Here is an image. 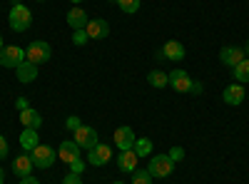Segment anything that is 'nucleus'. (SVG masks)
Listing matches in <instances>:
<instances>
[{
	"instance_id": "nucleus-8",
	"label": "nucleus",
	"mask_w": 249,
	"mask_h": 184,
	"mask_svg": "<svg viewBox=\"0 0 249 184\" xmlns=\"http://www.w3.org/2000/svg\"><path fill=\"white\" fill-rule=\"evenodd\" d=\"M244 57H247V55H244V50H242V48H237V45H227V48H222V52H219L222 65H227V67L239 65Z\"/></svg>"
},
{
	"instance_id": "nucleus-27",
	"label": "nucleus",
	"mask_w": 249,
	"mask_h": 184,
	"mask_svg": "<svg viewBox=\"0 0 249 184\" xmlns=\"http://www.w3.org/2000/svg\"><path fill=\"white\" fill-rule=\"evenodd\" d=\"M82 169H85V162H82V157H80V159H75L72 165H70V172H72V174H80Z\"/></svg>"
},
{
	"instance_id": "nucleus-3",
	"label": "nucleus",
	"mask_w": 249,
	"mask_h": 184,
	"mask_svg": "<svg viewBox=\"0 0 249 184\" xmlns=\"http://www.w3.org/2000/svg\"><path fill=\"white\" fill-rule=\"evenodd\" d=\"M30 159H33V165H35L37 169H48V167L55 165L57 152H55L53 147H48V145H37V147L30 152Z\"/></svg>"
},
{
	"instance_id": "nucleus-4",
	"label": "nucleus",
	"mask_w": 249,
	"mask_h": 184,
	"mask_svg": "<svg viewBox=\"0 0 249 184\" xmlns=\"http://www.w3.org/2000/svg\"><path fill=\"white\" fill-rule=\"evenodd\" d=\"M147 169H150V174H152V177L164 179V177H170V174L175 172V162L170 159V154H155V157L150 159Z\"/></svg>"
},
{
	"instance_id": "nucleus-20",
	"label": "nucleus",
	"mask_w": 249,
	"mask_h": 184,
	"mask_svg": "<svg viewBox=\"0 0 249 184\" xmlns=\"http://www.w3.org/2000/svg\"><path fill=\"white\" fill-rule=\"evenodd\" d=\"M37 145H40V139H37V130H28V127H25V132L20 134V147H23L25 152H33Z\"/></svg>"
},
{
	"instance_id": "nucleus-15",
	"label": "nucleus",
	"mask_w": 249,
	"mask_h": 184,
	"mask_svg": "<svg viewBox=\"0 0 249 184\" xmlns=\"http://www.w3.org/2000/svg\"><path fill=\"white\" fill-rule=\"evenodd\" d=\"M88 23H90V20H88V13L85 10H82V8H72L70 13H68V25L72 28V30H85L88 28Z\"/></svg>"
},
{
	"instance_id": "nucleus-26",
	"label": "nucleus",
	"mask_w": 249,
	"mask_h": 184,
	"mask_svg": "<svg viewBox=\"0 0 249 184\" xmlns=\"http://www.w3.org/2000/svg\"><path fill=\"white\" fill-rule=\"evenodd\" d=\"M85 40H88V33L85 30H75V35H72V43L75 45H82Z\"/></svg>"
},
{
	"instance_id": "nucleus-13",
	"label": "nucleus",
	"mask_w": 249,
	"mask_h": 184,
	"mask_svg": "<svg viewBox=\"0 0 249 184\" xmlns=\"http://www.w3.org/2000/svg\"><path fill=\"white\" fill-rule=\"evenodd\" d=\"M170 85H172L177 92H190L192 80H190V75H187L184 70H172V72H170Z\"/></svg>"
},
{
	"instance_id": "nucleus-36",
	"label": "nucleus",
	"mask_w": 249,
	"mask_h": 184,
	"mask_svg": "<svg viewBox=\"0 0 249 184\" xmlns=\"http://www.w3.org/2000/svg\"><path fill=\"white\" fill-rule=\"evenodd\" d=\"M244 55L249 57V40H247V48H244Z\"/></svg>"
},
{
	"instance_id": "nucleus-10",
	"label": "nucleus",
	"mask_w": 249,
	"mask_h": 184,
	"mask_svg": "<svg viewBox=\"0 0 249 184\" xmlns=\"http://www.w3.org/2000/svg\"><path fill=\"white\" fill-rule=\"evenodd\" d=\"M135 132H132V127H117L115 130V145H117V150L120 152H124V150H132L135 147Z\"/></svg>"
},
{
	"instance_id": "nucleus-6",
	"label": "nucleus",
	"mask_w": 249,
	"mask_h": 184,
	"mask_svg": "<svg viewBox=\"0 0 249 184\" xmlns=\"http://www.w3.org/2000/svg\"><path fill=\"white\" fill-rule=\"evenodd\" d=\"M75 142L85 150V152H90L95 145H100L97 142V132L92 130V127H88V125H80L77 130H75Z\"/></svg>"
},
{
	"instance_id": "nucleus-39",
	"label": "nucleus",
	"mask_w": 249,
	"mask_h": 184,
	"mask_svg": "<svg viewBox=\"0 0 249 184\" xmlns=\"http://www.w3.org/2000/svg\"><path fill=\"white\" fill-rule=\"evenodd\" d=\"M37 3H45V0H37Z\"/></svg>"
},
{
	"instance_id": "nucleus-2",
	"label": "nucleus",
	"mask_w": 249,
	"mask_h": 184,
	"mask_svg": "<svg viewBox=\"0 0 249 184\" xmlns=\"http://www.w3.org/2000/svg\"><path fill=\"white\" fill-rule=\"evenodd\" d=\"M50 55H53V50H50V45L45 43V40H33V43L28 45V50H25V60H30L33 65L48 63Z\"/></svg>"
},
{
	"instance_id": "nucleus-37",
	"label": "nucleus",
	"mask_w": 249,
	"mask_h": 184,
	"mask_svg": "<svg viewBox=\"0 0 249 184\" xmlns=\"http://www.w3.org/2000/svg\"><path fill=\"white\" fill-rule=\"evenodd\" d=\"M0 50H3V35H0Z\"/></svg>"
},
{
	"instance_id": "nucleus-40",
	"label": "nucleus",
	"mask_w": 249,
	"mask_h": 184,
	"mask_svg": "<svg viewBox=\"0 0 249 184\" xmlns=\"http://www.w3.org/2000/svg\"><path fill=\"white\" fill-rule=\"evenodd\" d=\"M115 184H122V182H115Z\"/></svg>"
},
{
	"instance_id": "nucleus-7",
	"label": "nucleus",
	"mask_w": 249,
	"mask_h": 184,
	"mask_svg": "<svg viewBox=\"0 0 249 184\" xmlns=\"http://www.w3.org/2000/svg\"><path fill=\"white\" fill-rule=\"evenodd\" d=\"M57 157H60L62 162H65V165H72L75 159H80V157H82V147L77 145L75 139H65V142L60 145V150H57Z\"/></svg>"
},
{
	"instance_id": "nucleus-34",
	"label": "nucleus",
	"mask_w": 249,
	"mask_h": 184,
	"mask_svg": "<svg viewBox=\"0 0 249 184\" xmlns=\"http://www.w3.org/2000/svg\"><path fill=\"white\" fill-rule=\"evenodd\" d=\"M15 105H18V110H28V100H23V97H20V100L15 102Z\"/></svg>"
},
{
	"instance_id": "nucleus-12",
	"label": "nucleus",
	"mask_w": 249,
	"mask_h": 184,
	"mask_svg": "<svg viewBox=\"0 0 249 184\" xmlns=\"http://www.w3.org/2000/svg\"><path fill=\"white\" fill-rule=\"evenodd\" d=\"M117 167H120V172H135L137 169V152L135 150H124V152H120L117 154Z\"/></svg>"
},
{
	"instance_id": "nucleus-5",
	"label": "nucleus",
	"mask_w": 249,
	"mask_h": 184,
	"mask_svg": "<svg viewBox=\"0 0 249 184\" xmlns=\"http://www.w3.org/2000/svg\"><path fill=\"white\" fill-rule=\"evenodd\" d=\"M20 63H25V50L18 45H8L0 50V65L3 67H18Z\"/></svg>"
},
{
	"instance_id": "nucleus-16",
	"label": "nucleus",
	"mask_w": 249,
	"mask_h": 184,
	"mask_svg": "<svg viewBox=\"0 0 249 184\" xmlns=\"http://www.w3.org/2000/svg\"><path fill=\"white\" fill-rule=\"evenodd\" d=\"M160 52H162V57L175 60V63L184 60V45H182V43H177V40H170V43H164V48H162Z\"/></svg>"
},
{
	"instance_id": "nucleus-1",
	"label": "nucleus",
	"mask_w": 249,
	"mask_h": 184,
	"mask_svg": "<svg viewBox=\"0 0 249 184\" xmlns=\"http://www.w3.org/2000/svg\"><path fill=\"white\" fill-rule=\"evenodd\" d=\"M8 23L15 33H25L30 25H33V13L20 3V5H13V10L8 13Z\"/></svg>"
},
{
	"instance_id": "nucleus-17",
	"label": "nucleus",
	"mask_w": 249,
	"mask_h": 184,
	"mask_svg": "<svg viewBox=\"0 0 249 184\" xmlns=\"http://www.w3.org/2000/svg\"><path fill=\"white\" fill-rule=\"evenodd\" d=\"M222 97H224L227 105H242V102H244V85H239V83H237V85L224 87Z\"/></svg>"
},
{
	"instance_id": "nucleus-19",
	"label": "nucleus",
	"mask_w": 249,
	"mask_h": 184,
	"mask_svg": "<svg viewBox=\"0 0 249 184\" xmlns=\"http://www.w3.org/2000/svg\"><path fill=\"white\" fill-rule=\"evenodd\" d=\"M20 122H23V127H28V130H37L43 125V117H40V112H35L33 107H28V110H20Z\"/></svg>"
},
{
	"instance_id": "nucleus-24",
	"label": "nucleus",
	"mask_w": 249,
	"mask_h": 184,
	"mask_svg": "<svg viewBox=\"0 0 249 184\" xmlns=\"http://www.w3.org/2000/svg\"><path fill=\"white\" fill-rule=\"evenodd\" d=\"M152 174H150V169H135L132 172V184H152Z\"/></svg>"
},
{
	"instance_id": "nucleus-41",
	"label": "nucleus",
	"mask_w": 249,
	"mask_h": 184,
	"mask_svg": "<svg viewBox=\"0 0 249 184\" xmlns=\"http://www.w3.org/2000/svg\"><path fill=\"white\" fill-rule=\"evenodd\" d=\"M115 3H117V0H115Z\"/></svg>"
},
{
	"instance_id": "nucleus-38",
	"label": "nucleus",
	"mask_w": 249,
	"mask_h": 184,
	"mask_svg": "<svg viewBox=\"0 0 249 184\" xmlns=\"http://www.w3.org/2000/svg\"><path fill=\"white\" fill-rule=\"evenodd\" d=\"M72 3H75V5H77V3H82V0H72Z\"/></svg>"
},
{
	"instance_id": "nucleus-28",
	"label": "nucleus",
	"mask_w": 249,
	"mask_h": 184,
	"mask_svg": "<svg viewBox=\"0 0 249 184\" xmlns=\"http://www.w3.org/2000/svg\"><path fill=\"white\" fill-rule=\"evenodd\" d=\"M8 152H10V147H8V139L0 134V159H5L8 157Z\"/></svg>"
},
{
	"instance_id": "nucleus-33",
	"label": "nucleus",
	"mask_w": 249,
	"mask_h": 184,
	"mask_svg": "<svg viewBox=\"0 0 249 184\" xmlns=\"http://www.w3.org/2000/svg\"><path fill=\"white\" fill-rule=\"evenodd\" d=\"M190 92H192V95H199V92H202V83H192Z\"/></svg>"
},
{
	"instance_id": "nucleus-32",
	"label": "nucleus",
	"mask_w": 249,
	"mask_h": 184,
	"mask_svg": "<svg viewBox=\"0 0 249 184\" xmlns=\"http://www.w3.org/2000/svg\"><path fill=\"white\" fill-rule=\"evenodd\" d=\"M20 184H40V182H37V179L30 174V177H23V179H20Z\"/></svg>"
},
{
	"instance_id": "nucleus-21",
	"label": "nucleus",
	"mask_w": 249,
	"mask_h": 184,
	"mask_svg": "<svg viewBox=\"0 0 249 184\" xmlns=\"http://www.w3.org/2000/svg\"><path fill=\"white\" fill-rule=\"evenodd\" d=\"M147 83H150L152 87H167V85H170V75L162 72V70H152V72L147 75Z\"/></svg>"
},
{
	"instance_id": "nucleus-25",
	"label": "nucleus",
	"mask_w": 249,
	"mask_h": 184,
	"mask_svg": "<svg viewBox=\"0 0 249 184\" xmlns=\"http://www.w3.org/2000/svg\"><path fill=\"white\" fill-rule=\"evenodd\" d=\"M140 3H142V0H117L120 10H122V13H127V15L137 13V10H140Z\"/></svg>"
},
{
	"instance_id": "nucleus-31",
	"label": "nucleus",
	"mask_w": 249,
	"mask_h": 184,
	"mask_svg": "<svg viewBox=\"0 0 249 184\" xmlns=\"http://www.w3.org/2000/svg\"><path fill=\"white\" fill-rule=\"evenodd\" d=\"M62 184H82V182H80V174H72V172H70V174H65Z\"/></svg>"
},
{
	"instance_id": "nucleus-22",
	"label": "nucleus",
	"mask_w": 249,
	"mask_h": 184,
	"mask_svg": "<svg viewBox=\"0 0 249 184\" xmlns=\"http://www.w3.org/2000/svg\"><path fill=\"white\" fill-rule=\"evenodd\" d=\"M132 150L137 152V157H150V154H152V139H147V137H137Z\"/></svg>"
},
{
	"instance_id": "nucleus-9",
	"label": "nucleus",
	"mask_w": 249,
	"mask_h": 184,
	"mask_svg": "<svg viewBox=\"0 0 249 184\" xmlns=\"http://www.w3.org/2000/svg\"><path fill=\"white\" fill-rule=\"evenodd\" d=\"M110 157H112V150H110L107 145H95V147L88 152V162H90L92 167H102V165H107Z\"/></svg>"
},
{
	"instance_id": "nucleus-23",
	"label": "nucleus",
	"mask_w": 249,
	"mask_h": 184,
	"mask_svg": "<svg viewBox=\"0 0 249 184\" xmlns=\"http://www.w3.org/2000/svg\"><path fill=\"white\" fill-rule=\"evenodd\" d=\"M234 80H237L239 85L249 83V57H244L239 65H234Z\"/></svg>"
},
{
	"instance_id": "nucleus-29",
	"label": "nucleus",
	"mask_w": 249,
	"mask_h": 184,
	"mask_svg": "<svg viewBox=\"0 0 249 184\" xmlns=\"http://www.w3.org/2000/svg\"><path fill=\"white\" fill-rule=\"evenodd\" d=\"M182 157H184V150H182V147H172V150H170V159H172V162H179Z\"/></svg>"
},
{
	"instance_id": "nucleus-11",
	"label": "nucleus",
	"mask_w": 249,
	"mask_h": 184,
	"mask_svg": "<svg viewBox=\"0 0 249 184\" xmlns=\"http://www.w3.org/2000/svg\"><path fill=\"white\" fill-rule=\"evenodd\" d=\"M85 33H88V37H92V40H102V37L110 35V25H107V20L97 17V20H90V23H88Z\"/></svg>"
},
{
	"instance_id": "nucleus-14",
	"label": "nucleus",
	"mask_w": 249,
	"mask_h": 184,
	"mask_svg": "<svg viewBox=\"0 0 249 184\" xmlns=\"http://www.w3.org/2000/svg\"><path fill=\"white\" fill-rule=\"evenodd\" d=\"M33 167H35V165H33L30 154H20V157L13 159V174H18L20 179H23V177H30Z\"/></svg>"
},
{
	"instance_id": "nucleus-35",
	"label": "nucleus",
	"mask_w": 249,
	"mask_h": 184,
	"mask_svg": "<svg viewBox=\"0 0 249 184\" xmlns=\"http://www.w3.org/2000/svg\"><path fill=\"white\" fill-rule=\"evenodd\" d=\"M0 184H5V172L0 169Z\"/></svg>"
},
{
	"instance_id": "nucleus-18",
	"label": "nucleus",
	"mask_w": 249,
	"mask_h": 184,
	"mask_svg": "<svg viewBox=\"0 0 249 184\" xmlns=\"http://www.w3.org/2000/svg\"><path fill=\"white\" fill-rule=\"evenodd\" d=\"M15 75H18L20 83H33V80L37 77V65H33L30 60H25V63H20L15 67Z\"/></svg>"
},
{
	"instance_id": "nucleus-30",
	"label": "nucleus",
	"mask_w": 249,
	"mask_h": 184,
	"mask_svg": "<svg viewBox=\"0 0 249 184\" xmlns=\"http://www.w3.org/2000/svg\"><path fill=\"white\" fill-rule=\"evenodd\" d=\"M80 125H82V122H80L77 117H68V119H65V127H68V130H72V132H75Z\"/></svg>"
}]
</instances>
